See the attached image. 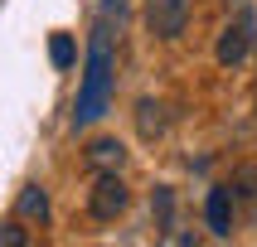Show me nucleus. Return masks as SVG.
Listing matches in <instances>:
<instances>
[{
	"label": "nucleus",
	"mask_w": 257,
	"mask_h": 247,
	"mask_svg": "<svg viewBox=\"0 0 257 247\" xmlns=\"http://www.w3.org/2000/svg\"><path fill=\"white\" fill-rule=\"evenodd\" d=\"M151 213H156V228L160 232H170V223H175V189L160 184L156 194H151Z\"/></svg>",
	"instance_id": "nucleus-10"
},
{
	"label": "nucleus",
	"mask_w": 257,
	"mask_h": 247,
	"mask_svg": "<svg viewBox=\"0 0 257 247\" xmlns=\"http://www.w3.org/2000/svg\"><path fill=\"white\" fill-rule=\"evenodd\" d=\"M102 15H107V20H116V25H121V15H126V0H102Z\"/></svg>",
	"instance_id": "nucleus-13"
},
{
	"label": "nucleus",
	"mask_w": 257,
	"mask_h": 247,
	"mask_svg": "<svg viewBox=\"0 0 257 247\" xmlns=\"http://www.w3.org/2000/svg\"><path fill=\"white\" fill-rule=\"evenodd\" d=\"M126 203H131V189H126V179H121V170L97 174V184L87 194V213L97 218V223H116V218L126 213Z\"/></svg>",
	"instance_id": "nucleus-3"
},
{
	"label": "nucleus",
	"mask_w": 257,
	"mask_h": 247,
	"mask_svg": "<svg viewBox=\"0 0 257 247\" xmlns=\"http://www.w3.org/2000/svg\"><path fill=\"white\" fill-rule=\"evenodd\" d=\"M228 189H233V203H243V208H257V165H243V170H233Z\"/></svg>",
	"instance_id": "nucleus-9"
},
{
	"label": "nucleus",
	"mask_w": 257,
	"mask_h": 247,
	"mask_svg": "<svg viewBox=\"0 0 257 247\" xmlns=\"http://www.w3.org/2000/svg\"><path fill=\"white\" fill-rule=\"evenodd\" d=\"M136 136L141 141H160L165 136V102H156V97L136 102Z\"/></svg>",
	"instance_id": "nucleus-7"
},
{
	"label": "nucleus",
	"mask_w": 257,
	"mask_h": 247,
	"mask_svg": "<svg viewBox=\"0 0 257 247\" xmlns=\"http://www.w3.org/2000/svg\"><path fill=\"white\" fill-rule=\"evenodd\" d=\"M49 58H54V68H73V58H78L73 34H49Z\"/></svg>",
	"instance_id": "nucleus-11"
},
{
	"label": "nucleus",
	"mask_w": 257,
	"mask_h": 247,
	"mask_svg": "<svg viewBox=\"0 0 257 247\" xmlns=\"http://www.w3.org/2000/svg\"><path fill=\"white\" fill-rule=\"evenodd\" d=\"M121 165H126V145H121V141L102 136V141H92V145H87V170L112 174V170H121Z\"/></svg>",
	"instance_id": "nucleus-6"
},
{
	"label": "nucleus",
	"mask_w": 257,
	"mask_h": 247,
	"mask_svg": "<svg viewBox=\"0 0 257 247\" xmlns=\"http://www.w3.org/2000/svg\"><path fill=\"white\" fill-rule=\"evenodd\" d=\"M116 92V29L112 20L102 15L92 25V39H87V63H83V83H78V102H73V126H92L107 116Z\"/></svg>",
	"instance_id": "nucleus-1"
},
{
	"label": "nucleus",
	"mask_w": 257,
	"mask_h": 247,
	"mask_svg": "<svg viewBox=\"0 0 257 247\" xmlns=\"http://www.w3.org/2000/svg\"><path fill=\"white\" fill-rule=\"evenodd\" d=\"M233 208H238V203H233V189L228 184L209 189V199H204V223H209L214 237H228V232H233Z\"/></svg>",
	"instance_id": "nucleus-5"
},
{
	"label": "nucleus",
	"mask_w": 257,
	"mask_h": 247,
	"mask_svg": "<svg viewBox=\"0 0 257 247\" xmlns=\"http://www.w3.org/2000/svg\"><path fill=\"white\" fill-rule=\"evenodd\" d=\"M29 232L20 228V223H0V247H25Z\"/></svg>",
	"instance_id": "nucleus-12"
},
{
	"label": "nucleus",
	"mask_w": 257,
	"mask_h": 247,
	"mask_svg": "<svg viewBox=\"0 0 257 247\" xmlns=\"http://www.w3.org/2000/svg\"><path fill=\"white\" fill-rule=\"evenodd\" d=\"M15 213L20 218H34V223H49V194L39 184H25L20 199H15Z\"/></svg>",
	"instance_id": "nucleus-8"
},
{
	"label": "nucleus",
	"mask_w": 257,
	"mask_h": 247,
	"mask_svg": "<svg viewBox=\"0 0 257 247\" xmlns=\"http://www.w3.org/2000/svg\"><path fill=\"white\" fill-rule=\"evenodd\" d=\"M257 44V20H252V10H238L223 25V34H218V44H214V58L223 63V68H238L247 58V49Z\"/></svg>",
	"instance_id": "nucleus-2"
},
{
	"label": "nucleus",
	"mask_w": 257,
	"mask_h": 247,
	"mask_svg": "<svg viewBox=\"0 0 257 247\" xmlns=\"http://www.w3.org/2000/svg\"><path fill=\"white\" fill-rule=\"evenodd\" d=\"M146 25L156 39H180L189 25V0H146Z\"/></svg>",
	"instance_id": "nucleus-4"
}]
</instances>
